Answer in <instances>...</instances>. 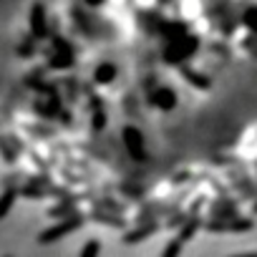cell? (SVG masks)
Masks as SVG:
<instances>
[{
  "instance_id": "obj_4",
  "label": "cell",
  "mask_w": 257,
  "mask_h": 257,
  "mask_svg": "<svg viewBox=\"0 0 257 257\" xmlns=\"http://www.w3.org/2000/svg\"><path fill=\"white\" fill-rule=\"evenodd\" d=\"M212 232H247L252 229V222L249 219H229V222H209L207 224Z\"/></svg>"
},
{
  "instance_id": "obj_18",
  "label": "cell",
  "mask_w": 257,
  "mask_h": 257,
  "mask_svg": "<svg viewBox=\"0 0 257 257\" xmlns=\"http://www.w3.org/2000/svg\"><path fill=\"white\" fill-rule=\"evenodd\" d=\"M0 149H3V154H6V162H16V154L8 149V144H6V142H0Z\"/></svg>"
},
{
  "instance_id": "obj_21",
  "label": "cell",
  "mask_w": 257,
  "mask_h": 257,
  "mask_svg": "<svg viewBox=\"0 0 257 257\" xmlns=\"http://www.w3.org/2000/svg\"><path fill=\"white\" fill-rule=\"evenodd\" d=\"M254 214H257V202H254Z\"/></svg>"
},
{
  "instance_id": "obj_17",
  "label": "cell",
  "mask_w": 257,
  "mask_h": 257,
  "mask_svg": "<svg viewBox=\"0 0 257 257\" xmlns=\"http://www.w3.org/2000/svg\"><path fill=\"white\" fill-rule=\"evenodd\" d=\"M214 217H219V219H234V217H237V212H234V209H217V212H214Z\"/></svg>"
},
{
  "instance_id": "obj_1",
  "label": "cell",
  "mask_w": 257,
  "mask_h": 257,
  "mask_svg": "<svg viewBox=\"0 0 257 257\" xmlns=\"http://www.w3.org/2000/svg\"><path fill=\"white\" fill-rule=\"evenodd\" d=\"M81 222H83V217H81V214H71L68 219H63V222L53 224L51 229H43V232L38 234V242H41V244H51V242H56V239H61V237L71 234L76 227H81Z\"/></svg>"
},
{
  "instance_id": "obj_2",
  "label": "cell",
  "mask_w": 257,
  "mask_h": 257,
  "mask_svg": "<svg viewBox=\"0 0 257 257\" xmlns=\"http://www.w3.org/2000/svg\"><path fill=\"white\" fill-rule=\"evenodd\" d=\"M121 139H123L126 152H128V157H132V159H137V162H144V159H147V152H144V137H142L139 128L126 126L123 132H121Z\"/></svg>"
},
{
  "instance_id": "obj_19",
  "label": "cell",
  "mask_w": 257,
  "mask_h": 257,
  "mask_svg": "<svg viewBox=\"0 0 257 257\" xmlns=\"http://www.w3.org/2000/svg\"><path fill=\"white\" fill-rule=\"evenodd\" d=\"M21 56H33V48L26 43V46H23V51H21Z\"/></svg>"
},
{
  "instance_id": "obj_5",
  "label": "cell",
  "mask_w": 257,
  "mask_h": 257,
  "mask_svg": "<svg viewBox=\"0 0 257 257\" xmlns=\"http://www.w3.org/2000/svg\"><path fill=\"white\" fill-rule=\"evenodd\" d=\"M18 194H21V189H16V187H8L3 194H0V219H3V217L13 209V204H16Z\"/></svg>"
},
{
  "instance_id": "obj_6",
  "label": "cell",
  "mask_w": 257,
  "mask_h": 257,
  "mask_svg": "<svg viewBox=\"0 0 257 257\" xmlns=\"http://www.w3.org/2000/svg\"><path fill=\"white\" fill-rule=\"evenodd\" d=\"M149 101H152V103H159L162 108H174L177 96H174V91H169V88H159L154 96H149Z\"/></svg>"
},
{
  "instance_id": "obj_20",
  "label": "cell",
  "mask_w": 257,
  "mask_h": 257,
  "mask_svg": "<svg viewBox=\"0 0 257 257\" xmlns=\"http://www.w3.org/2000/svg\"><path fill=\"white\" fill-rule=\"evenodd\" d=\"M103 0H86V6H91V8H96V6H101Z\"/></svg>"
},
{
  "instance_id": "obj_11",
  "label": "cell",
  "mask_w": 257,
  "mask_h": 257,
  "mask_svg": "<svg viewBox=\"0 0 257 257\" xmlns=\"http://www.w3.org/2000/svg\"><path fill=\"white\" fill-rule=\"evenodd\" d=\"M197 227H199V219H192V222H187V224H184V229L179 232V239H182V242L192 239V237H194V232H197Z\"/></svg>"
},
{
  "instance_id": "obj_3",
  "label": "cell",
  "mask_w": 257,
  "mask_h": 257,
  "mask_svg": "<svg viewBox=\"0 0 257 257\" xmlns=\"http://www.w3.org/2000/svg\"><path fill=\"white\" fill-rule=\"evenodd\" d=\"M31 33L33 38H46L48 36V23H46V8L36 3L31 8Z\"/></svg>"
},
{
  "instance_id": "obj_13",
  "label": "cell",
  "mask_w": 257,
  "mask_h": 257,
  "mask_svg": "<svg viewBox=\"0 0 257 257\" xmlns=\"http://www.w3.org/2000/svg\"><path fill=\"white\" fill-rule=\"evenodd\" d=\"M182 244H184V242H182L179 237L172 239V242L167 244V249H164V257H174V254H179V252H182Z\"/></svg>"
},
{
  "instance_id": "obj_15",
  "label": "cell",
  "mask_w": 257,
  "mask_h": 257,
  "mask_svg": "<svg viewBox=\"0 0 257 257\" xmlns=\"http://www.w3.org/2000/svg\"><path fill=\"white\" fill-rule=\"evenodd\" d=\"M91 126H93V132H101V128L106 126V113H103L101 108H96V113H93V121H91Z\"/></svg>"
},
{
  "instance_id": "obj_14",
  "label": "cell",
  "mask_w": 257,
  "mask_h": 257,
  "mask_svg": "<svg viewBox=\"0 0 257 257\" xmlns=\"http://www.w3.org/2000/svg\"><path fill=\"white\" fill-rule=\"evenodd\" d=\"M242 21H244V26H249V28L257 33V8H249V11L242 16Z\"/></svg>"
},
{
  "instance_id": "obj_12",
  "label": "cell",
  "mask_w": 257,
  "mask_h": 257,
  "mask_svg": "<svg viewBox=\"0 0 257 257\" xmlns=\"http://www.w3.org/2000/svg\"><path fill=\"white\" fill-rule=\"evenodd\" d=\"M98 252H101V242L98 239H88L86 247L81 249V257H96Z\"/></svg>"
},
{
  "instance_id": "obj_7",
  "label": "cell",
  "mask_w": 257,
  "mask_h": 257,
  "mask_svg": "<svg viewBox=\"0 0 257 257\" xmlns=\"http://www.w3.org/2000/svg\"><path fill=\"white\" fill-rule=\"evenodd\" d=\"M113 78H116V68H113L111 63H103V66L96 68V81H101V83H111Z\"/></svg>"
},
{
  "instance_id": "obj_16",
  "label": "cell",
  "mask_w": 257,
  "mask_h": 257,
  "mask_svg": "<svg viewBox=\"0 0 257 257\" xmlns=\"http://www.w3.org/2000/svg\"><path fill=\"white\" fill-rule=\"evenodd\" d=\"M93 219H96V222H108V224H113V227H123V219H118V217H108V214H101V212H96Z\"/></svg>"
},
{
  "instance_id": "obj_9",
  "label": "cell",
  "mask_w": 257,
  "mask_h": 257,
  "mask_svg": "<svg viewBox=\"0 0 257 257\" xmlns=\"http://www.w3.org/2000/svg\"><path fill=\"white\" fill-rule=\"evenodd\" d=\"M182 73L187 76V81H192V83H194V86H199V88H207V86H209V81H207L204 76H199V73H194L192 68H184Z\"/></svg>"
},
{
  "instance_id": "obj_10",
  "label": "cell",
  "mask_w": 257,
  "mask_h": 257,
  "mask_svg": "<svg viewBox=\"0 0 257 257\" xmlns=\"http://www.w3.org/2000/svg\"><path fill=\"white\" fill-rule=\"evenodd\" d=\"M48 214L51 217H71V214H76V209H73V204H58V207L48 209Z\"/></svg>"
},
{
  "instance_id": "obj_8",
  "label": "cell",
  "mask_w": 257,
  "mask_h": 257,
  "mask_svg": "<svg viewBox=\"0 0 257 257\" xmlns=\"http://www.w3.org/2000/svg\"><path fill=\"white\" fill-rule=\"evenodd\" d=\"M149 234H154V227H144V229H139V232H128V234L123 237V242L134 244V242H139V239H147Z\"/></svg>"
}]
</instances>
